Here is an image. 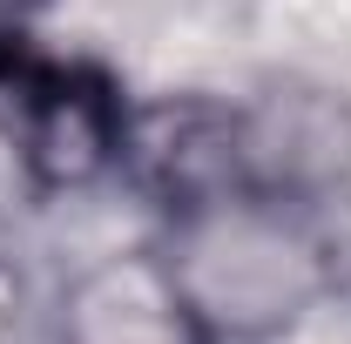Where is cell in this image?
<instances>
[{
  "mask_svg": "<svg viewBox=\"0 0 351 344\" xmlns=\"http://www.w3.org/2000/svg\"><path fill=\"white\" fill-rule=\"evenodd\" d=\"M7 7H14V0H0V14H7Z\"/></svg>",
  "mask_w": 351,
  "mask_h": 344,
  "instance_id": "4",
  "label": "cell"
},
{
  "mask_svg": "<svg viewBox=\"0 0 351 344\" xmlns=\"http://www.w3.org/2000/svg\"><path fill=\"white\" fill-rule=\"evenodd\" d=\"M61 344H210L162 250H115L61 291Z\"/></svg>",
  "mask_w": 351,
  "mask_h": 344,
  "instance_id": "3",
  "label": "cell"
},
{
  "mask_svg": "<svg viewBox=\"0 0 351 344\" xmlns=\"http://www.w3.org/2000/svg\"><path fill=\"white\" fill-rule=\"evenodd\" d=\"M311 210L291 196H223L169 216L156 250L210 344H263L324 304L338 263Z\"/></svg>",
  "mask_w": 351,
  "mask_h": 344,
  "instance_id": "1",
  "label": "cell"
},
{
  "mask_svg": "<svg viewBox=\"0 0 351 344\" xmlns=\"http://www.w3.org/2000/svg\"><path fill=\"white\" fill-rule=\"evenodd\" d=\"M0 142L34 189H88L122 175L129 101L95 61L47 54L21 27H0Z\"/></svg>",
  "mask_w": 351,
  "mask_h": 344,
  "instance_id": "2",
  "label": "cell"
}]
</instances>
